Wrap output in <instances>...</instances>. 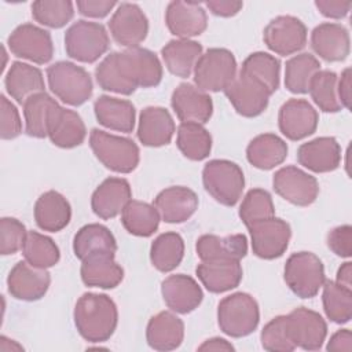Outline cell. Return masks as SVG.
Segmentation results:
<instances>
[{
    "mask_svg": "<svg viewBox=\"0 0 352 352\" xmlns=\"http://www.w3.org/2000/svg\"><path fill=\"white\" fill-rule=\"evenodd\" d=\"M195 250L202 261H239L248 253V239L243 234H232L227 236L205 234L197 239Z\"/></svg>",
    "mask_w": 352,
    "mask_h": 352,
    "instance_id": "31",
    "label": "cell"
},
{
    "mask_svg": "<svg viewBox=\"0 0 352 352\" xmlns=\"http://www.w3.org/2000/svg\"><path fill=\"white\" fill-rule=\"evenodd\" d=\"M126 52L133 63L139 87H157L162 80V65L158 56L153 51L142 47L126 48Z\"/></svg>",
    "mask_w": 352,
    "mask_h": 352,
    "instance_id": "48",
    "label": "cell"
},
{
    "mask_svg": "<svg viewBox=\"0 0 352 352\" xmlns=\"http://www.w3.org/2000/svg\"><path fill=\"white\" fill-rule=\"evenodd\" d=\"M224 94L235 111L248 118L260 116L267 109L271 96L263 84L241 72L224 89Z\"/></svg>",
    "mask_w": 352,
    "mask_h": 352,
    "instance_id": "16",
    "label": "cell"
},
{
    "mask_svg": "<svg viewBox=\"0 0 352 352\" xmlns=\"http://www.w3.org/2000/svg\"><path fill=\"white\" fill-rule=\"evenodd\" d=\"M131 199L132 190L126 179L107 177L92 192L91 208L98 217L109 220L118 216Z\"/></svg>",
    "mask_w": 352,
    "mask_h": 352,
    "instance_id": "24",
    "label": "cell"
},
{
    "mask_svg": "<svg viewBox=\"0 0 352 352\" xmlns=\"http://www.w3.org/2000/svg\"><path fill=\"white\" fill-rule=\"evenodd\" d=\"M327 246L338 257L348 258L352 256V227L348 224L338 226L327 234Z\"/></svg>",
    "mask_w": 352,
    "mask_h": 352,
    "instance_id": "53",
    "label": "cell"
},
{
    "mask_svg": "<svg viewBox=\"0 0 352 352\" xmlns=\"http://www.w3.org/2000/svg\"><path fill=\"white\" fill-rule=\"evenodd\" d=\"M327 351H336V352H349L352 349V334L351 330L348 329H341L338 331H336L326 346Z\"/></svg>",
    "mask_w": 352,
    "mask_h": 352,
    "instance_id": "57",
    "label": "cell"
},
{
    "mask_svg": "<svg viewBox=\"0 0 352 352\" xmlns=\"http://www.w3.org/2000/svg\"><path fill=\"white\" fill-rule=\"evenodd\" d=\"M202 55V45L190 38L170 40L161 50L162 60L166 69L176 77L187 78Z\"/></svg>",
    "mask_w": 352,
    "mask_h": 352,
    "instance_id": "35",
    "label": "cell"
},
{
    "mask_svg": "<svg viewBox=\"0 0 352 352\" xmlns=\"http://www.w3.org/2000/svg\"><path fill=\"white\" fill-rule=\"evenodd\" d=\"M0 136L3 140H11L21 135L22 132V121L16 107L6 98V95L0 96Z\"/></svg>",
    "mask_w": 352,
    "mask_h": 352,
    "instance_id": "52",
    "label": "cell"
},
{
    "mask_svg": "<svg viewBox=\"0 0 352 352\" xmlns=\"http://www.w3.org/2000/svg\"><path fill=\"white\" fill-rule=\"evenodd\" d=\"M307 28L301 19L279 15L268 22L263 32L265 45L275 54L287 56L297 54L307 44Z\"/></svg>",
    "mask_w": 352,
    "mask_h": 352,
    "instance_id": "11",
    "label": "cell"
},
{
    "mask_svg": "<svg viewBox=\"0 0 352 352\" xmlns=\"http://www.w3.org/2000/svg\"><path fill=\"white\" fill-rule=\"evenodd\" d=\"M33 212L38 228L50 232L62 231L72 219L69 201L60 192L54 190L45 191L37 198Z\"/></svg>",
    "mask_w": 352,
    "mask_h": 352,
    "instance_id": "32",
    "label": "cell"
},
{
    "mask_svg": "<svg viewBox=\"0 0 352 352\" xmlns=\"http://www.w3.org/2000/svg\"><path fill=\"white\" fill-rule=\"evenodd\" d=\"M315 6L323 16L331 19H341L345 18L351 11L352 3L341 0H316Z\"/></svg>",
    "mask_w": 352,
    "mask_h": 352,
    "instance_id": "55",
    "label": "cell"
},
{
    "mask_svg": "<svg viewBox=\"0 0 352 352\" xmlns=\"http://www.w3.org/2000/svg\"><path fill=\"white\" fill-rule=\"evenodd\" d=\"M47 80L52 94L70 106H81L91 98L94 91L89 73L67 60H59L48 66Z\"/></svg>",
    "mask_w": 352,
    "mask_h": 352,
    "instance_id": "4",
    "label": "cell"
},
{
    "mask_svg": "<svg viewBox=\"0 0 352 352\" xmlns=\"http://www.w3.org/2000/svg\"><path fill=\"white\" fill-rule=\"evenodd\" d=\"M87 136V128L81 117L70 109L56 104L48 120V138L60 148L80 146Z\"/></svg>",
    "mask_w": 352,
    "mask_h": 352,
    "instance_id": "27",
    "label": "cell"
},
{
    "mask_svg": "<svg viewBox=\"0 0 352 352\" xmlns=\"http://www.w3.org/2000/svg\"><path fill=\"white\" fill-rule=\"evenodd\" d=\"M239 72L257 80L271 92V95L279 88L280 63L274 55L263 51L253 52L243 60Z\"/></svg>",
    "mask_w": 352,
    "mask_h": 352,
    "instance_id": "42",
    "label": "cell"
},
{
    "mask_svg": "<svg viewBox=\"0 0 352 352\" xmlns=\"http://www.w3.org/2000/svg\"><path fill=\"white\" fill-rule=\"evenodd\" d=\"M248 230L253 253L264 260L280 257L286 252L292 236L290 226L275 216L256 221L250 224Z\"/></svg>",
    "mask_w": 352,
    "mask_h": 352,
    "instance_id": "12",
    "label": "cell"
},
{
    "mask_svg": "<svg viewBox=\"0 0 352 352\" xmlns=\"http://www.w3.org/2000/svg\"><path fill=\"white\" fill-rule=\"evenodd\" d=\"M94 111L98 122L111 131L129 133L135 128L136 111L129 100L102 95L95 100Z\"/></svg>",
    "mask_w": 352,
    "mask_h": 352,
    "instance_id": "34",
    "label": "cell"
},
{
    "mask_svg": "<svg viewBox=\"0 0 352 352\" xmlns=\"http://www.w3.org/2000/svg\"><path fill=\"white\" fill-rule=\"evenodd\" d=\"M194 82L205 92H220L236 77V59L226 48H209L194 67Z\"/></svg>",
    "mask_w": 352,
    "mask_h": 352,
    "instance_id": "8",
    "label": "cell"
},
{
    "mask_svg": "<svg viewBox=\"0 0 352 352\" xmlns=\"http://www.w3.org/2000/svg\"><path fill=\"white\" fill-rule=\"evenodd\" d=\"M28 231L15 217H1L0 220V253L3 256L15 254L22 250Z\"/></svg>",
    "mask_w": 352,
    "mask_h": 352,
    "instance_id": "51",
    "label": "cell"
},
{
    "mask_svg": "<svg viewBox=\"0 0 352 352\" xmlns=\"http://www.w3.org/2000/svg\"><path fill=\"white\" fill-rule=\"evenodd\" d=\"M56 104L58 102L47 92L36 94L23 103L25 131L29 136L37 139L48 136L50 114Z\"/></svg>",
    "mask_w": 352,
    "mask_h": 352,
    "instance_id": "41",
    "label": "cell"
},
{
    "mask_svg": "<svg viewBox=\"0 0 352 352\" xmlns=\"http://www.w3.org/2000/svg\"><path fill=\"white\" fill-rule=\"evenodd\" d=\"M73 252L81 261L95 253L116 254L117 241L106 226L91 223L82 226L76 232L73 238Z\"/></svg>",
    "mask_w": 352,
    "mask_h": 352,
    "instance_id": "37",
    "label": "cell"
},
{
    "mask_svg": "<svg viewBox=\"0 0 352 352\" xmlns=\"http://www.w3.org/2000/svg\"><path fill=\"white\" fill-rule=\"evenodd\" d=\"M260 340L261 346L270 352H292L296 349L287 331L286 315H279L271 319L263 327Z\"/></svg>",
    "mask_w": 352,
    "mask_h": 352,
    "instance_id": "50",
    "label": "cell"
},
{
    "mask_svg": "<svg viewBox=\"0 0 352 352\" xmlns=\"http://www.w3.org/2000/svg\"><path fill=\"white\" fill-rule=\"evenodd\" d=\"M74 15L70 0H37L32 4V16L36 22L51 29L63 28Z\"/></svg>",
    "mask_w": 352,
    "mask_h": 352,
    "instance_id": "47",
    "label": "cell"
},
{
    "mask_svg": "<svg viewBox=\"0 0 352 352\" xmlns=\"http://www.w3.org/2000/svg\"><path fill=\"white\" fill-rule=\"evenodd\" d=\"M320 70V62L308 52L292 56L285 66V87L292 94H307L312 77Z\"/></svg>",
    "mask_w": 352,
    "mask_h": 352,
    "instance_id": "43",
    "label": "cell"
},
{
    "mask_svg": "<svg viewBox=\"0 0 352 352\" xmlns=\"http://www.w3.org/2000/svg\"><path fill=\"white\" fill-rule=\"evenodd\" d=\"M80 275L85 286L114 289L122 282L124 270L114 260V254L95 253L81 261Z\"/></svg>",
    "mask_w": 352,
    "mask_h": 352,
    "instance_id": "30",
    "label": "cell"
},
{
    "mask_svg": "<svg viewBox=\"0 0 352 352\" xmlns=\"http://www.w3.org/2000/svg\"><path fill=\"white\" fill-rule=\"evenodd\" d=\"M165 23L172 34L190 38L202 34L208 28V15L201 3L170 1L165 11Z\"/></svg>",
    "mask_w": 352,
    "mask_h": 352,
    "instance_id": "20",
    "label": "cell"
},
{
    "mask_svg": "<svg viewBox=\"0 0 352 352\" xmlns=\"http://www.w3.org/2000/svg\"><path fill=\"white\" fill-rule=\"evenodd\" d=\"M202 183L214 201L224 206H234L242 197L245 176L235 162L212 160L202 169Z\"/></svg>",
    "mask_w": 352,
    "mask_h": 352,
    "instance_id": "5",
    "label": "cell"
},
{
    "mask_svg": "<svg viewBox=\"0 0 352 352\" xmlns=\"http://www.w3.org/2000/svg\"><path fill=\"white\" fill-rule=\"evenodd\" d=\"M205 6L209 8V11L216 16L230 18L236 15L242 7V1H234V0H209L205 3Z\"/></svg>",
    "mask_w": 352,
    "mask_h": 352,
    "instance_id": "56",
    "label": "cell"
},
{
    "mask_svg": "<svg viewBox=\"0 0 352 352\" xmlns=\"http://www.w3.org/2000/svg\"><path fill=\"white\" fill-rule=\"evenodd\" d=\"M153 205L165 223L179 224L187 221L195 213L198 197L188 187L172 186L160 191Z\"/></svg>",
    "mask_w": 352,
    "mask_h": 352,
    "instance_id": "22",
    "label": "cell"
},
{
    "mask_svg": "<svg viewBox=\"0 0 352 352\" xmlns=\"http://www.w3.org/2000/svg\"><path fill=\"white\" fill-rule=\"evenodd\" d=\"M176 144L182 154L191 161H202L212 150V136L198 122H182L177 128Z\"/></svg>",
    "mask_w": 352,
    "mask_h": 352,
    "instance_id": "40",
    "label": "cell"
},
{
    "mask_svg": "<svg viewBox=\"0 0 352 352\" xmlns=\"http://www.w3.org/2000/svg\"><path fill=\"white\" fill-rule=\"evenodd\" d=\"M198 351H234V346L231 342H228L224 338L213 337V338L204 341L198 346Z\"/></svg>",
    "mask_w": 352,
    "mask_h": 352,
    "instance_id": "59",
    "label": "cell"
},
{
    "mask_svg": "<svg viewBox=\"0 0 352 352\" xmlns=\"http://www.w3.org/2000/svg\"><path fill=\"white\" fill-rule=\"evenodd\" d=\"M283 279L297 297L312 298L326 282L323 263L312 252L293 253L286 260Z\"/></svg>",
    "mask_w": 352,
    "mask_h": 352,
    "instance_id": "6",
    "label": "cell"
},
{
    "mask_svg": "<svg viewBox=\"0 0 352 352\" xmlns=\"http://www.w3.org/2000/svg\"><path fill=\"white\" fill-rule=\"evenodd\" d=\"M286 142L275 133H261L250 140L246 147V158L250 165L261 170H270L280 165L287 157Z\"/></svg>",
    "mask_w": 352,
    "mask_h": 352,
    "instance_id": "36",
    "label": "cell"
},
{
    "mask_svg": "<svg viewBox=\"0 0 352 352\" xmlns=\"http://www.w3.org/2000/svg\"><path fill=\"white\" fill-rule=\"evenodd\" d=\"M341 147L331 136H320L302 143L297 150L300 165L315 173L336 170L341 164Z\"/></svg>",
    "mask_w": 352,
    "mask_h": 352,
    "instance_id": "23",
    "label": "cell"
},
{
    "mask_svg": "<svg viewBox=\"0 0 352 352\" xmlns=\"http://www.w3.org/2000/svg\"><path fill=\"white\" fill-rule=\"evenodd\" d=\"M286 322L290 340L296 348L298 346L305 351L322 348L327 336V324L316 311L305 307L294 308L286 315Z\"/></svg>",
    "mask_w": 352,
    "mask_h": 352,
    "instance_id": "15",
    "label": "cell"
},
{
    "mask_svg": "<svg viewBox=\"0 0 352 352\" xmlns=\"http://www.w3.org/2000/svg\"><path fill=\"white\" fill-rule=\"evenodd\" d=\"M322 287V302L326 316L338 324L348 323L352 318V289L333 280L324 282Z\"/></svg>",
    "mask_w": 352,
    "mask_h": 352,
    "instance_id": "45",
    "label": "cell"
},
{
    "mask_svg": "<svg viewBox=\"0 0 352 352\" xmlns=\"http://www.w3.org/2000/svg\"><path fill=\"white\" fill-rule=\"evenodd\" d=\"M89 146L95 157L113 172L131 173L139 165V147L129 138L94 128L89 133Z\"/></svg>",
    "mask_w": 352,
    "mask_h": 352,
    "instance_id": "2",
    "label": "cell"
},
{
    "mask_svg": "<svg viewBox=\"0 0 352 352\" xmlns=\"http://www.w3.org/2000/svg\"><path fill=\"white\" fill-rule=\"evenodd\" d=\"M10 340L7 338V337H4V336H1L0 337V342L1 344H7V346H1L0 349L1 351H4V352H8V351H22L23 348L19 345V344H16L14 340H11V342H8Z\"/></svg>",
    "mask_w": 352,
    "mask_h": 352,
    "instance_id": "61",
    "label": "cell"
},
{
    "mask_svg": "<svg viewBox=\"0 0 352 352\" xmlns=\"http://www.w3.org/2000/svg\"><path fill=\"white\" fill-rule=\"evenodd\" d=\"M318 111L305 99H289L280 106L278 114L279 131L294 142L311 136L318 128Z\"/></svg>",
    "mask_w": 352,
    "mask_h": 352,
    "instance_id": "17",
    "label": "cell"
},
{
    "mask_svg": "<svg viewBox=\"0 0 352 352\" xmlns=\"http://www.w3.org/2000/svg\"><path fill=\"white\" fill-rule=\"evenodd\" d=\"M161 216L154 205L131 199L121 212L124 228L135 236H151L160 226Z\"/></svg>",
    "mask_w": 352,
    "mask_h": 352,
    "instance_id": "38",
    "label": "cell"
},
{
    "mask_svg": "<svg viewBox=\"0 0 352 352\" xmlns=\"http://www.w3.org/2000/svg\"><path fill=\"white\" fill-rule=\"evenodd\" d=\"M12 55L37 65L48 63L54 56V43L50 32L33 23L16 26L7 38Z\"/></svg>",
    "mask_w": 352,
    "mask_h": 352,
    "instance_id": "9",
    "label": "cell"
},
{
    "mask_svg": "<svg viewBox=\"0 0 352 352\" xmlns=\"http://www.w3.org/2000/svg\"><path fill=\"white\" fill-rule=\"evenodd\" d=\"M311 47L323 60L341 62L351 51L349 33L341 23L323 22L312 30Z\"/></svg>",
    "mask_w": 352,
    "mask_h": 352,
    "instance_id": "25",
    "label": "cell"
},
{
    "mask_svg": "<svg viewBox=\"0 0 352 352\" xmlns=\"http://www.w3.org/2000/svg\"><path fill=\"white\" fill-rule=\"evenodd\" d=\"M99 87L120 95H132L138 88V77L126 51L109 54L95 69Z\"/></svg>",
    "mask_w": 352,
    "mask_h": 352,
    "instance_id": "13",
    "label": "cell"
},
{
    "mask_svg": "<svg viewBox=\"0 0 352 352\" xmlns=\"http://www.w3.org/2000/svg\"><path fill=\"white\" fill-rule=\"evenodd\" d=\"M275 216V206L272 197L267 190L252 188L246 192L239 206V217L242 223L249 227L250 224Z\"/></svg>",
    "mask_w": 352,
    "mask_h": 352,
    "instance_id": "49",
    "label": "cell"
},
{
    "mask_svg": "<svg viewBox=\"0 0 352 352\" xmlns=\"http://www.w3.org/2000/svg\"><path fill=\"white\" fill-rule=\"evenodd\" d=\"M170 106L182 122L206 124L213 114V102L208 92L190 82L179 84L170 96Z\"/></svg>",
    "mask_w": 352,
    "mask_h": 352,
    "instance_id": "19",
    "label": "cell"
},
{
    "mask_svg": "<svg viewBox=\"0 0 352 352\" xmlns=\"http://www.w3.org/2000/svg\"><path fill=\"white\" fill-rule=\"evenodd\" d=\"M114 41L126 48L139 47L148 33V19L138 4L121 3L109 21Z\"/></svg>",
    "mask_w": 352,
    "mask_h": 352,
    "instance_id": "14",
    "label": "cell"
},
{
    "mask_svg": "<svg viewBox=\"0 0 352 352\" xmlns=\"http://www.w3.org/2000/svg\"><path fill=\"white\" fill-rule=\"evenodd\" d=\"M338 76L331 70H319L311 80L308 92L314 103L324 113H337L342 109L337 94Z\"/></svg>",
    "mask_w": 352,
    "mask_h": 352,
    "instance_id": "46",
    "label": "cell"
},
{
    "mask_svg": "<svg viewBox=\"0 0 352 352\" xmlns=\"http://www.w3.org/2000/svg\"><path fill=\"white\" fill-rule=\"evenodd\" d=\"M336 282L344 287L352 289V263L345 261L341 264V267L337 270Z\"/></svg>",
    "mask_w": 352,
    "mask_h": 352,
    "instance_id": "60",
    "label": "cell"
},
{
    "mask_svg": "<svg viewBox=\"0 0 352 352\" xmlns=\"http://www.w3.org/2000/svg\"><path fill=\"white\" fill-rule=\"evenodd\" d=\"M258 322V304L249 293H232L219 302V327L224 334L232 338H241L252 334L257 329Z\"/></svg>",
    "mask_w": 352,
    "mask_h": 352,
    "instance_id": "3",
    "label": "cell"
},
{
    "mask_svg": "<svg viewBox=\"0 0 352 352\" xmlns=\"http://www.w3.org/2000/svg\"><path fill=\"white\" fill-rule=\"evenodd\" d=\"M4 85L7 94L21 104H23L30 96L45 92V82L41 70L19 60H15L10 66Z\"/></svg>",
    "mask_w": 352,
    "mask_h": 352,
    "instance_id": "33",
    "label": "cell"
},
{
    "mask_svg": "<svg viewBox=\"0 0 352 352\" xmlns=\"http://www.w3.org/2000/svg\"><path fill=\"white\" fill-rule=\"evenodd\" d=\"M161 294L166 307L176 314H190L204 300V293L198 282L184 274L165 278L161 283Z\"/></svg>",
    "mask_w": 352,
    "mask_h": 352,
    "instance_id": "21",
    "label": "cell"
},
{
    "mask_svg": "<svg viewBox=\"0 0 352 352\" xmlns=\"http://www.w3.org/2000/svg\"><path fill=\"white\" fill-rule=\"evenodd\" d=\"M51 283L50 272L37 268L26 260L18 261L7 276L8 293L22 301H37L45 296Z\"/></svg>",
    "mask_w": 352,
    "mask_h": 352,
    "instance_id": "18",
    "label": "cell"
},
{
    "mask_svg": "<svg viewBox=\"0 0 352 352\" xmlns=\"http://www.w3.org/2000/svg\"><path fill=\"white\" fill-rule=\"evenodd\" d=\"M25 260L37 268H50L58 264L60 252L52 238L37 231H28L25 243L22 246Z\"/></svg>",
    "mask_w": 352,
    "mask_h": 352,
    "instance_id": "44",
    "label": "cell"
},
{
    "mask_svg": "<svg viewBox=\"0 0 352 352\" xmlns=\"http://www.w3.org/2000/svg\"><path fill=\"white\" fill-rule=\"evenodd\" d=\"M146 340L150 348L155 351H173L184 340V323L173 311H161L150 318Z\"/></svg>",
    "mask_w": 352,
    "mask_h": 352,
    "instance_id": "28",
    "label": "cell"
},
{
    "mask_svg": "<svg viewBox=\"0 0 352 352\" xmlns=\"http://www.w3.org/2000/svg\"><path fill=\"white\" fill-rule=\"evenodd\" d=\"M195 274L205 289L210 293H224L235 289L243 276L239 261L212 260L197 265Z\"/></svg>",
    "mask_w": 352,
    "mask_h": 352,
    "instance_id": "29",
    "label": "cell"
},
{
    "mask_svg": "<svg viewBox=\"0 0 352 352\" xmlns=\"http://www.w3.org/2000/svg\"><path fill=\"white\" fill-rule=\"evenodd\" d=\"M175 129V121L165 107L148 106L140 111L138 139L143 146L161 147L169 144Z\"/></svg>",
    "mask_w": 352,
    "mask_h": 352,
    "instance_id": "26",
    "label": "cell"
},
{
    "mask_svg": "<svg viewBox=\"0 0 352 352\" xmlns=\"http://www.w3.org/2000/svg\"><path fill=\"white\" fill-rule=\"evenodd\" d=\"M275 192L296 206H308L319 195V183L308 172L287 165L278 169L272 177Z\"/></svg>",
    "mask_w": 352,
    "mask_h": 352,
    "instance_id": "10",
    "label": "cell"
},
{
    "mask_svg": "<svg viewBox=\"0 0 352 352\" xmlns=\"http://www.w3.org/2000/svg\"><path fill=\"white\" fill-rule=\"evenodd\" d=\"M110 45L106 28L98 22L77 21L65 33L66 54L82 63L96 62Z\"/></svg>",
    "mask_w": 352,
    "mask_h": 352,
    "instance_id": "7",
    "label": "cell"
},
{
    "mask_svg": "<svg viewBox=\"0 0 352 352\" xmlns=\"http://www.w3.org/2000/svg\"><path fill=\"white\" fill-rule=\"evenodd\" d=\"M74 324L88 342H104L116 331L118 311L116 302L100 293H84L76 302Z\"/></svg>",
    "mask_w": 352,
    "mask_h": 352,
    "instance_id": "1",
    "label": "cell"
},
{
    "mask_svg": "<svg viewBox=\"0 0 352 352\" xmlns=\"http://www.w3.org/2000/svg\"><path fill=\"white\" fill-rule=\"evenodd\" d=\"M76 6L78 12L84 16L104 18L117 6V3L110 0H78Z\"/></svg>",
    "mask_w": 352,
    "mask_h": 352,
    "instance_id": "54",
    "label": "cell"
},
{
    "mask_svg": "<svg viewBox=\"0 0 352 352\" xmlns=\"http://www.w3.org/2000/svg\"><path fill=\"white\" fill-rule=\"evenodd\" d=\"M337 94L341 102V106L351 109V69L346 67L342 70L341 76L337 80Z\"/></svg>",
    "mask_w": 352,
    "mask_h": 352,
    "instance_id": "58",
    "label": "cell"
},
{
    "mask_svg": "<svg viewBox=\"0 0 352 352\" xmlns=\"http://www.w3.org/2000/svg\"><path fill=\"white\" fill-rule=\"evenodd\" d=\"M184 257V241L180 234L169 231L158 235L150 248V260L161 272H170Z\"/></svg>",
    "mask_w": 352,
    "mask_h": 352,
    "instance_id": "39",
    "label": "cell"
}]
</instances>
